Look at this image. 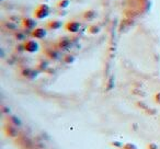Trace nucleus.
Wrapping results in <instances>:
<instances>
[{
	"label": "nucleus",
	"instance_id": "nucleus-10",
	"mask_svg": "<svg viewBox=\"0 0 160 149\" xmlns=\"http://www.w3.org/2000/svg\"><path fill=\"white\" fill-rule=\"evenodd\" d=\"M148 149H157V146L155 144H150L148 145Z\"/></svg>",
	"mask_w": 160,
	"mask_h": 149
},
{
	"label": "nucleus",
	"instance_id": "nucleus-7",
	"mask_svg": "<svg viewBox=\"0 0 160 149\" xmlns=\"http://www.w3.org/2000/svg\"><path fill=\"white\" fill-rule=\"evenodd\" d=\"M70 4V0H58L57 2V7L60 9H67Z\"/></svg>",
	"mask_w": 160,
	"mask_h": 149
},
{
	"label": "nucleus",
	"instance_id": "nucleus-1",
	"mask_svg": "<svg viewBox=\"0 0 160 149\" xmlns=\"http://www.w3.org/2000/svg\"><path fill=\"white\" fill-rule=\"evenodd\" d=\"M49 13H51V8H49L48 4H41L35 8L34 12H33V17L37 20H43V19H46L48 17Z\"/></svg>",
	"mask_w": 160,
	"mask_h": 149
},
{
	"label": "nucleus",
	"instance_id": "nucleus-3",
	"mask_svg": "<svg viewBox=\"0 0 160 149\" xmlns=\"http://www.w3.org/2000/svg\"><path fill=\"white\" fill-rule=\"evenodd\" d=\"M80 28H81V24L76 20H70L65 23V30L70 32V33H77V32H79Z\"/></svg>",
	"mask_w": 160,
	"mask_h": 149
},
{
	"label": "nucleus",
	"instance_id": "nucleus-9",
	"mask_svg": "<svg viewBox=\"0 0 160 149\" xmlns=\"http://www.w3.org/2000/svg\"><path fill=\"white\" fill-rule=\"evenodd\" d=\"M73 59H75V58H73V56H67L66 59H65V62H73Z\"/></svg>",
	"mask_w": 160,
	"mask_h": 149
},
{
	"label": "nucleus",
	"instance_id": "nucleus-11",
	"mask_svg": "<svg viewBox=\"0 0 160 149\" xmlns=\"http://www.w3.org/2000/svg\"><path fill=\"white\" fill-rule=\"evenodd\" d=\"M44 1H48V0H44Z\"/></svg>",
	"mask_w": 160,
	"mask_h": 149
},
{
	"label": "nucleus",
	"instance_id": "nucleus-4",
	"mask_svg": "<svg viewBox=\"0 0 160 149\" xmlns=\"http://www.w3.org/2000/svg\"><path fill=\"white\" fill-rule=\"evenodd\" d=\"M31 35L34 38H36V40H43V38L46 37V35H47V31H46L44 28H36L32 31Z\"/></svg>",
	"mask_w": 160,
	"mask_h": 149
},
{
	"label": "nucleus",
	"instance_id": "nucleus-2",
	"mask_svg": "<svg viewBox=\"0 0 160 149\" xmlns=\"http://www.w3.org/2000/svg\"><path fill=\"white\" fill-rule=\"evenodd\" d=\"M23 48H24L25 52L28 53H36L40 49V45H38L37 42L34 41V40H28V41L24 42Z\"/></svg>",
	"mask_w": 160,
	"mask_h": 149
},
{
	"label": "nucleus",
	"instance_id": "nucleus-5",
	"mask_svg": "<svg viewBox=\"0 0 160 149\" xmlns=\"http://www.w3.org/2000/svg\"><path fill=\"white\" fill-rule=\"evenodd\" d=\"M22 25L26 30H32L33 31L34 29H36V21L34 19H32V18H24L22 20Z\"/></svg>",
	"mask_w": 160,
	"mask_h": 149
},
{
	"label": "nucleus",
	"instance_id": "nucleus-6",
	"mask_svg": "<svg viewBox=\"0 0 160 149\" xmlns=\"http://www.w3.org/2000/svg\"><path fill=\"white\" fill-rule=\"evenodd\" d=\"M47 29L49 30H53V31H55V30H59V29L63 26V22L59 20H51L47 23Z\"/></svg>",
	"mask_w": 160,
	"mask_h": 149
},
{
	"label": "nucleus",
	"instance_id": "nucleus-8",
	"mask_svg": "<svg viewBox=\"0 0 160 149\" xmlns=\"http://www.w3.org/2000/svg\"><path fill=\"white\" fill-rule=\"evenodd\" d=\"M124 149H137L134 145H132V144H126L125 146H124Z\"/></svg>",
	"mask_w": 160,
	"mask_h": 149
}]
</instances>
